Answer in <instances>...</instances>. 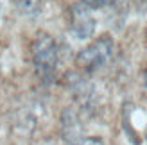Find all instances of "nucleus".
<instances>
[{"label":"nucleus","instance_id":"1","mask_svg":"<svg viewBox=\"0 0 147 145\" xmlns=\"http://www.w3.org/2000/svg\"><path fill=\"white\" fill-rule=\"evenodd\" d=\"M32 64L41 79H52L59 63V47L56 40L47 32H41L34 38L31 45Z\"/></svg>","mask_w":147,"mask_h":145},{"label":"nucleus","instance_id":"2","mask_svg":"<svg viewBox=\"0 0 147 145\" xmlns=\"http://www.w3.org/2000/svg\"><path fill=\"white\" fill-rule=\"evenodd\" d=\"M111 56H113V38L104 34L95 41H92L76 56V64L79 70L86 72V74H93L104 66L111 59Z\"/></svg>","mask_w":147,"mask_h":145},{"label":"nucleus","instance_id":"3","mask_svg":"<svg viewBox=\"0 0 147 145\" xmlns=\"http://www.w3.org/2000/svg\"><path fill=\"white\" fill-rule=\"evenodd\" d=\"M68 31L76 40H88L95 32V18L92 9L83 2H77L70 7V21Z\"/></svg>","mask_w":147,"mask_h":145},{"label":"nucleus","instance_id":"4","mask_svg":"<svg viewBox=\"0 0 147 145\" xmlns=\"http://www.w3.org/2000/svg\"><path fill=\"white\" fill-rule=\"evenodd\" d=\"M16 9H18L20 14H24V16L34 18V16H38L40 11H41V0H18Z\"/></svg>","mask_w":147,"mask_h":145},{"label":"nucleus","instance_id":"5","mask_svg":"<svg viewBox=\"0 0 147 145\" xmlns=\"http://www.w3.org/2000/svg\"><path fill=\"white\" fill-rule=\"evenodd\" d=\"M84 5H88L90 9H102V7L111 5L115 0H81Z\"/></svg>","mask_w":147,"mask_h":145},{"label":"nucleus","instance_id":"6","mask_svg":"<svg viewBox=\"0 0 147 145\" xmlns=\"http://www.w3.org/2000/svg\"><path fill=\"white\" fill-rule=\"evenodd\" d=\"M70 145H104L100 138H79L77 142H74Z\"/></svg>","mask_w":147,"mask_h":145},{"label":"nucleus","instance_id":"7","mask_svg":"<svg viewBox=\"0 0 147 145\" xmlns=\"http://www.w3.org/2000/svg\"><path fill=\"white\" fill-rule=\"evenodd\" d=\"M136 13H147V0H131Z\"/></svg>","mask_w":147,"mask_h":145},{"label":"nucleus","instance_id":"8","mask_svg":"<svg viewBox=\"0 0 147 145\" xmlns=\"http://www.w3.org/2000/svg\"><path fill=\"white\" fill-rule=\"evenodd\" d=\"M144 84H145V90H147V72L144 74Z\"/></svg>","mask_w":147,"mask_h":145},{"label":"nucleus","instance_id":"9","mask_svg":"<svg viewBox=\"0 0 147 145\" xmlns=\"http://www.w3.org/2000/svg\"><path fill=\"white\" fill-rule=\"evenodd\" d=\"M145 136H147V129H145Z\"/></svg>","mask_w":147,"mask_h":145}]
</instances>
